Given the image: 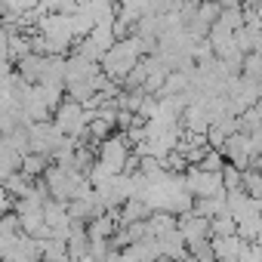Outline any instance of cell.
Returning <instances> with one entry per match:
<instances>
[{
    "mask_svg": "<svg viewBox=\"0 0 262 262\" xmlns=\"http://www.w3.org/2000/svg\"><path fill=\"white\" fill-rule=\"evenodd\" d=\"M142 56H145V53H142V40H139L136 34H129V37H123V40H114V47L102 56L99 65H102V74H105L108 80L123 83L126 74L139 65Z\"/></svg>",
    "mask_w": 262,
    "mask_h": 262,
    "instance_id": "cell-1",
    "label": "cell"
},
{
    "mask_svg": "<svg viewBox=\"0 0 262 262\" xmlns=\"http://www.w3.org/2000/svg\"><path fill=\"white\" fill-rule=\"evenodd\" d=\"M53 123L59 126V133L62 136H83V129H86V123H90V111L80 105V102H74V99H62V105L53 111Z\"/></svg>",
    "mask_w": 262,
    "mask_h": 262,
    "instance_id": "cell-2",
    "label": "cell"
},
{
    "mask_svg": "<svg viewBox=\"0 0 262 262\" xmlns=\"http://www.w3.org/2000/svg\"><path fill=\"white\" fill-rule=\"evenodd\" d=\"M182 176H185V191L191 198H219V194H225L222 173H204L198 167H188Z\"/></svg>",
    "mask_w": 262,
    "mask_h": 262,
    "instance_id": "cell-3",
    "label": "cell"
},
{
    "mask_svg": "<svg viewBox=\"0 0 262 262\" xmlns=\"http://www.w3.org/2000/svg\"><path fill=\"white\" fill-rule=\"evenodd\" d=\"M62 133H59V126L50 123V120H40V123H28V142H31V151L37 155H47L53 158V151L62 145Z\"/></svg>",
    "mask_w": 262,
    "mask_h": 262,
    "instance_id": "cell-4",
    "label": "cell"
},
{
    "mask_svg": "<svg viewBox=\"0 0 262 262\" xmlns=\"http://www.w3.org/2000/svg\"><path fill=\"white\" fill-rule=\"evenodd\" d=\"M114 176L126 170V161H129V145H126V136H108L102 145H99V155H96Z\"/></svg>",
    "mask_w": 262,
    "mask_h": 262,
    "instance_id": "cell-5",
    "label": "cell"
},
{
    "mask_svg": "<svg viewBox=\"0 0 262 262\" xmlns=\"http://www.w3.org/2000/svg\"><path fill=\"white\" fill-rule=\"evenodd\" d=\"M222 158L237 167V170H250L253 167V151H250V136L247 133H231L222 145Z\"/></svg>",
    "mask_w": 262,
    "mask_h": 262,
    "instance_id": "cell-6",
    "label": "cell"
},
{
    "mask_svg": "<svg viewBox=\"0 0 262 262\" xmlns=\"http://www.w3.org/2000/svg\"><path fill=\"white\" fill-rule=\"evenodd\" d=\"M176 228H179V234L185 237V244H191V241H210V237H213V234H210V219L201 216V213H194V210L182 213V216L176 219Z\"/></svg>",
    "mask_w": 262,
    "mask_h": 262,
    "instance_id": "cell-7",
    "label": "cell"
},
{
    "mask_svg": "<svg viewBox=\"0 0 262 262\" xmlns=\"http://www.w3.org/2000/svg\"><path fill=\"white\" fill-rule=\"evenodd\" d=\"M47 59H50V56L28 53V56H22V59L16 62V74H19V77H25V80L34 86V83H40V80L47 77Z\"/></svg>",
    "mask_w": 262,
    "mask_h": 262,
    "instance_id": "cell-8",
    "label": "cell"
},
{
    "mask_svg": "<svg viewBox=\"0 0 262 262\" xmlns=\"http://www.w3.org/2000/svg\"><path fill=\"white\" fill-rule=\"evenodd\" d=\"M210 244H213V262H216V259H237L244 237L225 234V237H210Z\"/></svg>",
    "mask_w": 262,
    "mask_h": 262,
    "instance_id": "cell-9",
    "label": "cell"
},
{
    "mask_svg": "<svg viewBox=\"0 0 262 262\" xmlns=\"http://www.w3.org/2000/svg\"><path fill=\"white\" fill-rule=\"evenodd\" d=\"M50 158L47 155H37V151H28V155H22V164H19V173H25V176H31V179H43V173L50 170Z\"/></svg>",
    "mask_w": 262,
    "mask_h": 262,
    "instance_id": "cell-10",
    "label": "cell"
},
{
    "mask_svg": "<svg viewBox=\"0 0 262 262\" xmlns=\"http://www.w3.org/2000/svg\"><path fill=\"white\" fill-rule=\"evenodd\" d=\"M222 188H225V194L228 191H244V170H237V167H231L225 161V167H222Z\"/></svg>",
    "mask_w": 262,
    "mask_h": 262,
    "instance_id": "cell-11",
    "label": "cell"
},
{
    "mask_svg": "<svg viewBox=\"0 0 262 262\" xmlns=\"http://www.w3.org/2000/svg\"><path fill=\"white\" fill-rule=\"evenodd\" d=\"M210 234L213 237H225V234H237V222L228 216V213H219L210 219Z\"/></svg>",
    "mask_w": 262,
    "mask_h": 262,
    "instance_id": "cell-12",
    "label": "cell"
},
{
    "mask_svg": "<svg viewBox=\"0 0 262 262\" xmlns=\"http://www.w3.org/2000/svg\"><path fill=\"white\" fill-rule=\"evenodd\" d=\"M241 74H247V77H259V80H262V50L244 56V62H241Z\"/></svg>",
    "mask_w": 262,
    "mask_h": 262,
    "instance_id": "cell-13",
    "label": "cell"
},
{
    "mask_svg": "<svg viewBox=\"0 0 262 262\" xmlns=\"http://www.w3.org/2000/svg\"><path fill=\"white\" fill-rule=\"evenodd\" d=\"M216 22H219L222 28H228V31H241V28H244V7H241V10H222Z\"/></svg>",
    "mask_w": 262,
    "mask_h": 262,
    "instance_id": "cell-14",
    "label": "cell"
},
{
    "mask_svg": "<svg viewBox=\"0 0 262 262\" xmlns=\"http://www.w3.org/2000/svg\"><path fill=\"white\" fill-rule=\"evenodd\" d=\"M222 167H225V158H222V151H216V148H210V151L201 158V164H198V170H204V173H222Z\"/></svg>",
    "mask_w": 262,
    "mask_h": 262,
    "instance_id": "cell-15",
    "label": "cell"
},
{
    "mask_svg": "<svg viewBox=\"0 0 262 262\" xmlns=\"http://www.w3.org/2000/svg\"><path fill=\"white\" fill-rule=\"evenodd\" d=\"M188 259H194V262H213V244L210 241H191L188 244Z\"/></svg>",
    "mask_w": 262,
    "mask_h": 262,
    "instance_id": "cell-16",
    "label": "cell"
},
{
    "mask_svg": "<svg viewBox=\"0 0 262 262\" xmlns=\"http://www.w3.org/2000/svg\"><path fill=\"white\" fill-rule=\"evenodd\" d=\"M216 7H219V13H222V10H241L244 0H216Z\"/></svg>",
    "mask_w": 262,
    "mask_h": 262,
    "instance_id": "cell-17",
    "label": "cell"
},
{
    "mask_svg": "<svg viewBox=\"0 0 262 262\" xmlns=\"http://www.w3.org/2000/svg\"><path fill=\"white\" fill-rule=\"evenodd\" d=\"M179 262H194V259H188V256H185V259H179Z\"/></svg>",
    "mask_w": 262,
    "mask_h": 262,
    "instance_id": "cell-18",
    "label": "cell"
},
{
    "mask_svg": "<svg viewBox=\"0 0 262 262\" xmlns=\"http://www.w3.org/2000/svg\"><path fill=\"white\" fill-rule=\"evenodd\" d=\"M256 244H259V247H262V234H259V237H256Z\"/></svg>",
    "mask_w": 262,
    "mask_h": 262,
    "instance_id": "cell-19",
    "label": "cell"
}]
</instances>
